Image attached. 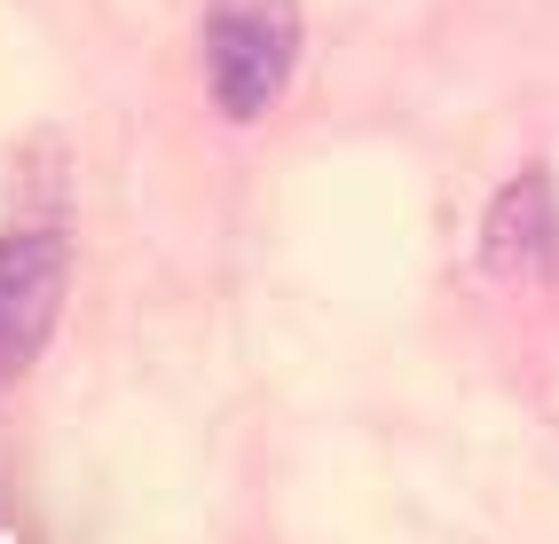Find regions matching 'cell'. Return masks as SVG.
Masks as SVG:
<instances>
[{
    "label": "cell",
    "mask_w": 559,
    "mask_h": 544,
    "mask_svg": "<svg viewBox=\"0 0 559 544\" xmlns=\"http://www.w3.org/2000/svg\"><path fill=\"white\" fill-rule=\"evenodd\" d=\"M480 269L504 276V284H551L559 276V198H551L544 166L512 174L504 190L489 198V222H480Z\"/></svg>",
    "instance_id": "3"
},
{
    "label": "cell",
    "mask_w": 559,
    "mask_h": 544,
    "mask_svg": "<svg viewBox=\"0 0 559 544\" xmlns=\"http://www.w3.org/2000/svg\"><path fill=\"white\" fill-rule=\"evenodd\" d=\"M71 293V245L48 222L0 229V379H24L40 363Z\"/></svg>",
    "instance_id": "2"
},
{
    "label": "cell",
    "mask_w": 559,
    "mask_h": 544,
    "mask_svg": "<svg viewBox=\"0 0 559 544\" xmlns=\"http://www.w3.org/2000/svg\"><path fill=\"white\" fill-rule=\"evenodd\" d=\"M300 63V9L292 0H213L205 9V87L221 119L252 127L284 95Z\"/></svg>",
    "instance_id": "1"
}]
</instances>
